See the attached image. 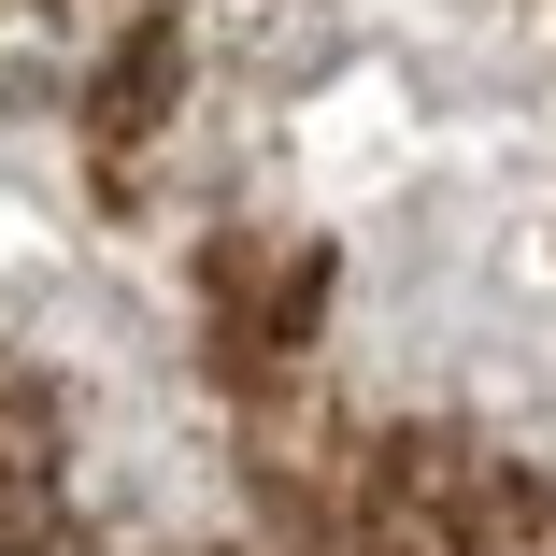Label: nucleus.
<instances>
[{"instance_id":"1","label":"nucleus","mask_w":556,"mask_h":556,"mask_svg":"<svg viewBox=\"0 0 556 556\" xmlns=\"http://www.w3.org/2000/svg\"><path fill=\"white\" fill-rule=\"evenodd\" d=\"M143 0H0V86H86Z\"/></svg>"},{"instance_id":"2","label":"nucleus","mask_w":556,"mask_h":556,"mask_svg":"<svg viewBox=\"0 0 556 556\" xmlns=\"http://www.w3.org/2000/svg\"><path fill=\"white\" fill-rule=\"evenodd\" d=\"M442 500H457L471 556H556V500L528 471H442Z\"/></svg>"}]
</instances>
